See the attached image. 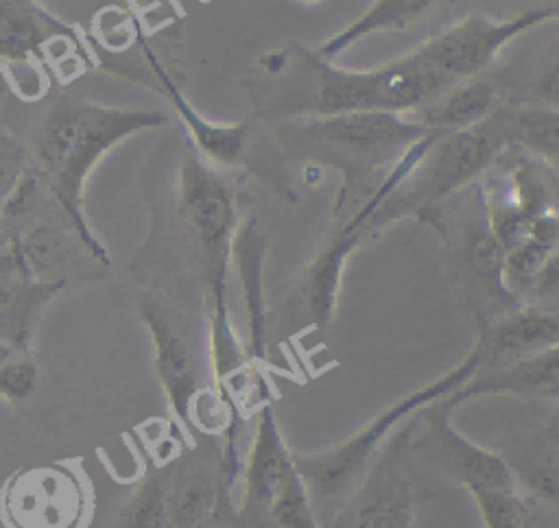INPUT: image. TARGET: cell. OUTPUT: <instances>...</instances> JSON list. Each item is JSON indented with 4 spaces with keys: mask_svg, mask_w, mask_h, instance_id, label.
I'll list each match as a JSON object with an SVG mask.
<instances>
[{
    "mask_svg": "<svg viewBox=\"0 0 559 528\" xmlns=\"http://www.w3.org/2000/svg\"><path fill=\"white\" fill-rule=\"evenodd\" d=\"M483 218L502 253V288L522 303H559V170L507 144L480 177Z\"/></svg>",
    "mask_w": 559,
    "mask_h": 528,
    "instance_id": "1",
    "label": "cell"
},
{
    "mask_svg": "<svg viewBox=\"0 0 559 528\" xmlns=\"http://www.w3.org/2000/svg\"><path fill=\"white\" fill-rule=\"evenodd\" d=\"M162 122V113L148 109L61 98L48 109L39 127L33 166L76 240L100 264H109V253L87 223L83 205L85 183L105 153L122 140L155 129Z\"/></svg>",
    "mask_w": 559,
    "mask_h": 528,
    "instance_id": "2",
    "label": "cell"
},
{
    "mask_svg": "<svg viewBox=\"0 0 559 528\" xmlns=\"http://www.w3.org/2000/svg\"><path fill=\"white\" fill-rule=\"evenodd\" d=\"M478 367L480 360L472 347L450 371L395 399L341 443L319 452H293L295 467L310 491L319 519L323 513L328 521L336 515L380 456L384 441L395 434L408 417H415L421 408L459 391Z\"/></svg>",
    "mask_w": 559,
    "mask_h": 528,
    "instance_id": "3",
    "label": "cell"
},
{
    "mask_svg": "<svg viewBox=\"0 0 559 528\" xmlns=\"http://www.w3.org/2000/svg\"><path fill=\"white\" fill-rule=\"evenodd\" d=\"M301 68L308 76L306 96L293 100L290 118L336 113H411L437 98L450 83L421 65L411 52L367 70L334 65L330 59L306 52Z\"/></svg>",
    "mask_w": 559,
    "mask_h": 528,
    "instance_id": "4",
    "label": "cell"
},
{
    "mask_svg": "<svg viewBox=\"0 0 559 528\" xmlns=\"http://www.w3.org/2000/svg\"><path fill=\"white\" fill-rule=\"evenodd\" d=\"M288 135L295 148L343 172L336 212H345L376 170L384 175L430 133L408 113H336L299 116L288 127Z\"/></svg>",
    "mask_w": 559,
    "mask_h": 528,
    "instance_id": "5",
    "label": "cell"
},
{
    "mask_svg": "<svg viewBox=\"0 0 559 528\" xmlns=\"http://www.w3.org/2000/svg\"><path fill=\"white\" fill-rule=\"evenodd\" d=\"M507 144L498 111L478 127L435 135L413 170L371 214L367 231L376 233L404 216L419 214L480 179Z\"/></svg>",
    "mask_w": 559,
    "mask_h": 528,
    "instance_id": "6",
    "label": "cell"
},
{
    "mask_svg": "<svg viewBox=\"0 0 559 528\" xmlns=\"http://www.w3.org/2000/svg\"><path fill=\"white\" fill-rule=\"evenodd\" d=\"M548 20H559V11L548 4L528 7L507 20L469 13L421 41L411 55L450 83L476 79L496 61L509 41Z\"/></svg>",
    "mask_w": 559,
    "mask_h": 528,
    "instance_id": "7",
    "label": "cell"
},
{
    "mask_svg": "<svg viewBox=\"0 0 559 528\" xmlns=\"http://www.w3.org/2000/svg\"><path fill=\"white\" fill-rule=\"evenodd\" d=\"M445 399V397H443ZM439 399L421 408L408 428V454H417L465 491H518L515 478L498 449L483 447L452 425V410Z\"/></svg>",
    "mask_w": 559,
    "mask_h": 528,
    "instance_id": "8",
    "label": "cell"
},
{
    "mask_svg": "<svg viewBox=\"0 0 559 528\" xmlns=\"http://www.w3.org/2000/svg\"><path fill=\"white\" fill-rule=\"evenodd\" d=\"M177 212L201 253L207 284L227 281L231 240L240 223L236 201L225 179L199 157L186 159L179 168Z\"/></svg>",
    "mask_w": 559,
    "mask_h": 528,
    "instance_id": "9",
    "label": "cell"
},
{
    "mask_svg": "<svg viewBox=\"0 0 559 528\" xmlns=\"http://www.w3.org/2000/svg\"><path fill=\"white\" fill-rule=\"evenodd\" d=\"M7 528H83L90 519V489L66 463L15 471L0 489Z\"/></svg>",
    "mask_w": 559,
    "mask_h": 528,
    "instance_id": "10",
    "label": "cell"
},
{
    "mask_svg": "<svg viewBox=\"0 0 559 528\" xmlns=\"http://www.w3.org/2000/svg\"><path fill=\"white\" fill-rule=\"evenodd\" d=\"M408 428L397 430V436L323 528H413L417 495L402 456Z\"/></svg>",
    "mask_w": 559,
    "mask_h": 528,
    "instance_id": "11",
    "label": "cell"
},
{
    "mask_svg": "<svg viewBox=\"0 0 559 528\" xmlns=\"http://www.w3.org/2000/svg\"><path fill=\"white\" fill-rule=\"evenodd\" d=\"M367 223V207H356L328 238L323 249L312 257V262L306 266L297 281V308L317 329H325L336 316L345 264L352 251L362 242V238L369 236Z\"/></svg>",
    "mask_w": 559,
    "mask_h": 528,
    "instance_id": "12",
    "label": "cell"
},
{
    "mask_svg": "<svg viewBox=\"0 0 559 528\" xmlns=\"http://www.w3.org/2000/svg\"><path fill=\"white\" fill-rule=\"evenodd\" d=\"M138 314L151 338L153 369L166 404L179 423L190 425L192 406L201 393L192 349L153 297L142 295L138 299Z\"/></svg>",
    "mask_w": 559,
    "mask_h": 528,
    "instance_id": "13",
    "label": "cell"
},
{
    "mask_svg": "<svg viewBox=\"0 0 559 528\" xmlns=\"http://www.w3.org/2000/svg\"><path fill=\"white\" fill-rule=\"evenodd\" d=\"M295 469V458L284 441L271 404H262L255 415V428L238 478L242 482L240 515L264 528L271 500L277 495L286 478Z\"/></svg>",
    "mask_w": 559,
    "mask_h": 528,
    "instance_id": "14",
    "label": "cell"
},
{
    "mask_svg": "<svg viewBox=\"0 0 559 528\" xmlns=\"http://www.w3.org/2000/svg\"><path fill=\"white\" fill-rule=\"evenodd\" d=\"M63 286V279H37L15 242L7 238L0 244V343L31 353L37 321Z\"/></svg>",
    "mask_w": 559,
    "mask_h": 528,
    "instance_id": "15",
    "label": "cell"
},
{
    "mask_svg": "<svg viewBox=\"0 0 559 528\" xmlns=\"http://www.w3.org/2000/svg\"><path fill=\"white\" fill-rule=\"evenodd\" d=\"M559 347V303H522L491 319L474 349L480 367L491 369Z\"/></svg>",
    "mask_w": 559,
    "mask_h": 528,
    "instance_id": "16",
    "label": "cell"
},
{
    "mask_svg": "<svg viewBox=\"0 0 559 528\" xmlns=\"http://www.w3.org/2000/svg\"><path fill=\"white\" fill-rule=\"evenodd\" d=\"M269 253V238L260 229L253 216L238 223L229 262L236 268L240 284V297L245 308L247 338L245 349L251 362H264L269 347V312H266V288H264V266Z\"/></svg>",
    "mask_w": 559,
    "mask_h": 528,
    "instance_id": "17",
    "label": "cell"
},
{
    "mask_svg": "<svg viewBox=\"0 0 559 528\" xmlns=\"http://www.w3.org/2000/svg\"><path fill=\"white\" fill-rule=\"evenodd\" d=\"M493 395L515 397H550L559 395V347L518 358L513 362L478 369L467 384L448 395L443 401L454 412L456 406Z\"/></svg>",
    "mask_w": 559,
    "mask_h": 528,
    "instance_id": "18",
    "label": "cell"
},
{
    "mask_svg": "<svg viewBox=\"0 0 559 528\" xmlns=\"http://www.w3.org/2000/svg\"><path fill=\"white\" fill-rule=\"evenodd\" d=\"M148 57V65L153 70V76L157 81L159 92L168 98L173 109L177 111L179 120L183 122L188 135L192 137L199 153L218 164V166H234L242 159L247 140H249V127L245 120L240 122H212L203 113L197 111V107L183 96L179 85L173 81V76L166 72V68L155 59V55L144 48Z\"/></svg>",
    "mask_w": 559,
    "mask_h": 528,
    "instance_id": "19",
    "label": "cell"
},
{
    "mask_svg": "<svg viewBox=\"0 0 559 528\" xmlns=\"http://www.w3.org/2000/svg\"><path fill=\"white\" fill-rule=\"evenodd\" d=\"M500 109V89L487 79H467L450 85L437 98L408 116L428 133L448 135L478 127Z\"/></svg>",
    "mask_w": 559,
    "mask_h": 528,
    "instance_id": "20",
    "label": "cell"
},
{
    "mask_svg": "<svg viewBox=\"0 0 559 528\" xmlns=\"http://www.w3.org/2000/svg\"><path fill=\"white\" fill-rule=\"evenodd\" d=\"M76 39V31L44 9L37 0H0V59H39L44 48L57 39Z\"/></svg>",
    "mask_w": 559,
    "mask_h": 528,
    "instance_id": "21",
    "label": "cell"
},
{
    "mask_svg": "<svg viewBox=\"0 0 559 528\" xmlns=\"http://www.w3.org/2000/svg\"><path fill=\"white\" fill-rule=\"evenodd\" d=\"M437 0H373L356 20L330 35L319 48L317 55L323 59H336L349 50L356 41L384 31H402L417 17H421Z\"/></svg>",
    "mask_w": 559,
    "mask_h": 528,
    "instance_id": "22",
    "label": "cell"
},
{
    "mask_svg": "<svg viewBox=\"0 0 559 528\" xmlns=\"http://www.w3.org/2000/svg\"><path fill=\"white\" fill-rule=\"evenodd\" d=\"M500 454L507 460L520 493H528L559 508V449L544 436V432Z\"/></svg>",
    "mask_w": 559,
    "mask_h": 528,
    "instance_id": "23",
    "label": "cell"
},
{
    "mask_svg": "<svg viewBox=\"0 0 559 528\" xmlns=\"http://www.w3.org/2000/svg\"><path fill=\"white\" fill-rule=\"evenodd\" d=\"M509 144L559 170V111L544 105L498 109Z\"/></svg>",
    "mask_w": 559,
    "mask_h": 528,
    "instance_id": "24",
    "label": "cell"
},
{
    "mask_svg": "<svg viewBox=\"0 0 559 528\" xmlns=\"http://www.w3.org/2000/svg\"><path fill=\"white\" fill-rule=\"evenodd\" d=\"M221 478L203 465L188 467L168 484L166 482V504L170 528H194L205 521L221 493Z\"/></svg>",
    "mask_w": 559,
    "mask_h": 528,
    "instance_id": "25",
    "label": "cell"
},
{
    "mask_svg": "<svg viewBox=\"0 0 559 528\" xmlns=\"http://www.w3.org/2000/svg\"><path fill=\"white\" fill-rule=\"evenodd\" d=\"M9 238L20 249L28 271L44 281H59V271L68 262L70 247L66 236L46 223L33 225L24 231H11ZM66 281V279H63Z\"/></svg>",
    "mask_w": 559,
    "mask_h": 528,
    "instance_id": "26",
    "label": "cell"
},
{
    "mask_svg": "<svg viewBox=\"0 0 559 528\" xmlns=\"http://www.w3.org/2000/svg\"><path fill=\"white\" fill-rule=\"evenodd\" d=\"M264 528H321L314 502L297 467L271 500Z\"/></svg>",
    "mask_w": 559,
    "mask_h": 528,
    "instance_id": "27",
    "label": "cell"
},
{
    "mask_svg": "<svg viewBox=\"0 0 559 528\" xmlns=\"http://www.w3.org/2000/svg\"><path fill=\"white\" fill-rule=\"evenodd\" d=\"M116 528H170L166 482L148 471L129 502L122 506Z\"/></svg>",
    "mask_w": 559,
    "mask_h": 528,
    "instance_id": "28",
    "label": "cell"
},
{
    "mask_svg": "<svg viewBox=\"0 0 559 528\" xmlns=\"http://www.w3.org/2000/svg\"><path fill=\"white\" fill-rule=\"evenodd\" d=\"M467 493L472 495L485 528H524L518 491L472 489Z\"/></svg>",
    "mask_w": 559,
    "mask_h": 528,
    "instance_id": "29",
    "label": "cell"
},
{
    "mask_svg": "<svg viewBox=\"0 0 559 528\" xmlns=\"http://www.w3.org/2000/svg\"><path fill=\"white\" fill-rule=\"evenodd\" d=\"M39 384V367L31 353H15L0 362V397L20 404L28 399Z\"/></svg>",
    "mask_w": 559,
    "mask_h": 528,
    "instance_id": "30",
    "label": "cell"
},
{
    "mask_svg": "<svg viewBox=\"0 0 559 528\" xmlns=\"http://www.w3.org/2000/svg\"><path fill=\"white\" fill-rule=\"evenodd\" d=\"M26 151L9 135H0V209L28 168Z\"/></svg>",
    "mask_w": 559,
    "mask_h": 528,
    "instance_id": "31",
    "label": "cell"
},
{
    "mask_svg": "<svg viewBox=\"0 0 559 528\" xmlns=\"http://www.w3.org/2000/svg\"><path fill=\"white\" fill-rule=\"evenodd\" d=\"M520 504H522L524 528H559V508L557 506H552L539 497H533L528 493H520Z\"/></svg>",
    "mask_w": 559,
    "mask_h": 528,
    "instance_id": "32",
    "label": "cell"
},
{
    "mask_svg": "<svg viewBox=\"0 0 559 528\" xmlns=\"http://www.w3.org/2000/svg\"><path fill=\"white\" fill-rule=\"evenodd\" d=\"M539 105L559 111V61L548 65L535 81Z\"/></svg>",
    "mask_w": 559,
    "mask_h": 528,
    "instance_id": "33",
    "label": "cell"
},
{
    "mask_svg": "<svg viewBox=\"0 0 559 528\" xmlns=\"http://www.w3.org/2000/svg\"><path fill=\"white\" fill-rule=\"evenodd\" d=\"M559 401V399H557ZM542 432H544V436L559 449V404H557V408L546 417V421H544V425H542Z\"/></svg>",
    "mask_w": 559,
    "mask_h": 528,
    "instance_id": "34",
    "label": "cell"
},
{
    "mask_svg": "<svg viewBox=\"0 0 559 528\" xmlns=\"http://www.w3.org/2000/svg\"><path fill=\"white\" fill-rule=\"evenodd\" d=\"M15 353H22V351H17L15 347H11V345H7V343H0V362L13 358Z\"/></svg>",
    "mask_w": 559,
    "mask_h": 528,
    "instance_id": "35",
    "label": "cell"
},
{
    "mask_svg": "<svg viewBox=\"0 0 559 528\" xmlns=\"http://www.w3.org/2000/svg\"><path fill=\"white\" fill-rule=\"evenodd\" d=\"M194 528H225V524H223L221 519H216V513H212L205 521H201V524L194 526Z\"/></svg>",
    "mask_w": 559,
    "mask_h": 528,
    "instance_id": "36",
    "label": "cell"
},
{
    "mask_svg": "<svg viewBox=\"0 0 559 528\" xmlns=\"http://www.w3.org/2000/svg\"><path fill=\"white\" fill-rule=\"evenodd\" d=\"M548 7H552V9L559 11V0H548Z\"/></svg>",
    "mask_w": 559,
    "mask_h": 528,
    "instance_id": "37",
    "label": "cell"
},
{
    "mask_svg": "<svg viewBox=\"0 0 559 528\" xmlns=\"http://www.w3.org/2000/svg\"><path fill=\"white\" fill-rule=\"evenodd\" d=\"M297 2H304V4H310V2H317V0H297Z\"/></svg>",
    "mask_w": 559,
    "mask_h": 528,
    "instance_id": "38",
    "label": "cell"
},
{
    "mask_svg": "<svg viewBox=\"0 0 559 528\" xmlns=\"http://www.w3.org/2000/svg\"><path fill=\"white\" fill-rule=\"evenodd\" d=\"M557 399H559V395H557Z\"/></svg>",
    "mask_w": 559,
    "mask_h": 528,
    "instance_id": "39",
    "label": "cell"
}]
</instances>
